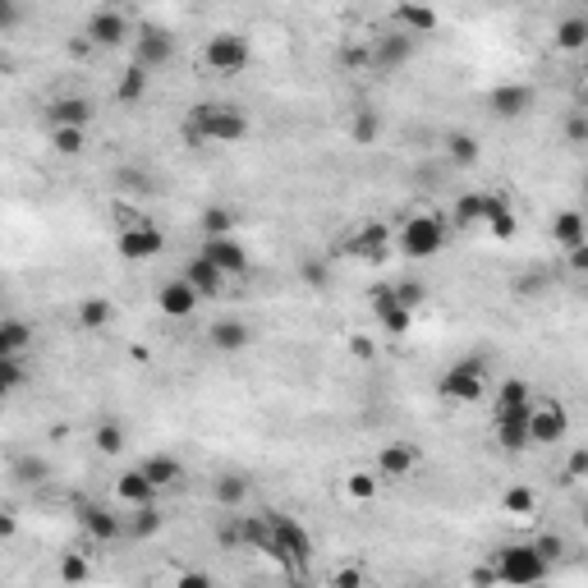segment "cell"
<instances>
[{"label":"cell","instance_id":"f546056e","mask_svg":"<svg viewBox=\"0 0 588 588\" xmlns=\"http://www.w3.org/2000/svg\"><path fill=\"white\" fill-rule=\"evenodd\" d=\"M134 520H129V538H156V533H162V524H166V515L162 511H156V501H147V505H134Z\"/></svg>","mask_w":588,"mask_h":588},{"label":"cell","instance_id":"680465c9","mask_svg":"<svg viewBox=\"0 0 588 588\" xmlns=\"http://www.w3.org/2000/svg\"><path fill=\"white\" fill-rule=\"evenodd\" d=\"M180 138H184V143H189V147H203V143H207V138H203V134H198V129H193V125H189V120H184V125H180Z\"/></svg>","mask_w":588,"mask_h":588},{"label":"cell","instance_id":"94428289","mask_svg":"<svg viewBox=\"0 0 588 588\" xmlns=\"http://www.w3.org/2000/svg\"><path fill=\"white\" fill-rule=\"evenodd\" d=\"M469 579H474V584H501V579H496V566H483V570H474Z\"/></svg>","mask_w":588,"mask_h":588},{"label":"cell","instance_id":"e575fe53","mask_svg":"<svg viewBox=\"0 0 588 588\" xmlns=\"http://www.w3.org/2000/svg\"><path fill=\"white\" fill-rule=\"evenodd\" d=\"M584 42H588V19H561V28H557V47L561 51H584Z\"/></svg>","mask_w":588,"mask_h":588},{"label":"cell","instance_id":"ab89813d","mask_svg":"<svg viewBox=\"0 0 588 588\" xmlns=\"http://www.w3.org/2000/svg\"><path fill=\"white\" fill-rule=\"evenodd\" d=\"M92 446H97L101 455H120V451H125V427H120V423H101L97 437H92Z\"/></svg>","mask_w":588,"mask_h":588},{"label":"cell","instance_id":"e0dca14e","mask_svg":"<svg viewBox=\"0 0 588 588\" xmlns=\"http://www.w3.org/2000/svg\"><path fill=\"white\" fill-rule=\"evenodd\" d=\"M47 120H51V129H60V125H69V129H88V120H92V101H88V97H60V101L47 106Z\"/></svg>","mask_w":588,"mask_h":588},{"label":"cell","instance_id":"db71d44e","mask_svg":"<svg viewBox=\"0 0 588 588\" xmlns=\"http://www.w3.org/2000/svg\"><path fill=\"white\" fill-rule=\"evenodd\" d=\"M542 285H547L542 276H515V281H511V290H515L520 299H538V294H542Z\"/></svg>","mask_w":588,"mask_h":588},{"label":"cell","instance_id":"4dcf8cb0","mask_svg":"<svg viewBox=\"0 0 588 588\" xmlns=\"http://www.w3.org/2000/svg\"><path fill=\"white\" fill-rule=\"evenodd\" d=\"M212 496H216V505H225V511H230V505H240L249 496V478L244 474H221L212 483Z\"/></svg>","mask_w":588,"mask_h":588},{"label":"cell","instance_id":"6da1fadb","mask_svg":"<svg viewBox=\"0 0 588 588\" xmlns=\"http://www.w3.org/2000/svg\"><path fill=\"white\" fill-rule=\"evenodd\" d=\"M189 125L198 129L207 143H240L249 134V115L240 106H221V101H198L189 110Z\"/></svg>","mask_w":588,"mask_h":588},{"label":"cell","instance_id":"7c38bea8","mask_svg":"<svg viewBox=\"0 0 588 588\" xmlns=\"http://www.w3.org/2000/svg\"><path fill=\"white\" fill-rule=\"evenodd\" d=\"M533 106V88L529 83H501L487 92V110L496 115V120H520V115H529Z\"/></svg>","mask_w":588,"mask_h":588},{"label":"cell","instance_id":"c3c4849f","mask_svg":"<svg viewBox=\"0 0 588 588\" xmlns=\"http://www.w3.org/2000/svg\"><path fill=\"white\" fill-rule=\"evenodd\" d=\"M345 487H349V496H355V501H373L377 496V478L373 474H349Z\"/></svg>","mask_w":588,"mask_h":588},{"label":"cell","instance_id":"bcb514c9","mask_svg":"<svg viewBox=\"0 0 588 588\" xmlns=\"http://www.w3.org/2000/svg\"><path fill=\"white\" fill-rule=\"evenodd\" d=\"M391 290H396V299H400L405 308H418V303L427 299V285H423V281H400V285H391Z\"/></svg>","mask_w":588,"mask_h":588},{"label":"cell","instance_id":"681fc988","mask_svg":"<svg viewBox=\"0 0 588 588\" xmlns=\"http://www.w3.org/2000/svg\"><path fill=\"white\" fill-rule=\"evenodd\" d=\"M533 547H538V557H542L547 566H552V561H557V557L566 552V538H557V533H542V538H538Z\"/></svg>","mask_w":588,"mask_h":588},{"label":"cell","instance_id":"484cf974","mask_svg":"<svg viewBox=\"0 0 588 588\" xmlns=\"http://www.w3.org/2000/svg\"><path fill=\"white\" fill-rule=\"evenodd\" d=\"M110 322H115V308H110V299L92 294V299H83V303H78V327H83V331H106Z\"/></svg>","mask_w":588,"mask_h":588},{"label":"cell","instance_id":"6125c7cd","mask_svg":"<svg viewBox=\"0 0 588 588\" xmlns=\"http://www.w3.org/2000/svg\"><path fill=\"white\" fill-rule=\"evenodd\" d=\"M216 538H221L225 547H234V542H240V524H225V529H216Z\"/></svg>","mask_w":588,"mask_h":588},{"label":"cell","instance_id":"4fadbf2b","mask_svg":"<svg viewBox=\"0 0 588 588\" xmlns=\"http://www.w3.org/2000/svg\"><path fill=\"white\" fill-rule=\"evenodd\" d=\"M83 37H88L92 47H101V51H106V47H120L125 37H129V19H125L120 10H97V14L88 19Z\"/></svg>","mask_w":588,"mask_h":588},{"label":"cell","instance_id":"f1b7e54d","mask_svg":"<svg viewBox=\"0 0 588 588\" xmlns=\"http://www.w3.org/2000/svg\"><path fill=\"white\" fill-rule=\"evenodd\" d=\"M147 78H152V74H147L143 65H129V69L120 74V83H115V97H120L125 106L143 101V97H147Z\"/></svg>","mask_w":588,"mask_h":588},{"label":"cell","instance_id":"003e7915","mask_svg":"<svg viewBox=\"0 0 588 588\" xmlns=\"http://www.w3.org/2000/svg\"><path fill=\"white\" fill-rule=\"evenodd\" d=\"M10 69H14V65H10V56H0V78H5Z\"/></svg>","mask_w":588,"mask_h":588},{"label":"cell","instance_id":"836d02e7","mask_svg":"<svg viewBox=\"0 0 588 588\" xmlns=\"http://www.w3.org/2000/svg\"><path fill=\"white\" fill-rule=\"evenodd\" d=\"M524 405H533L529 382H520V377L501 382V391H496V414H511V409H524Z\"/></svg>","mask_w":588,"mask_h":588},{"label":"cell","instance_id":"03108f58","mask_svg":"<svg viewBox=\"0 0 588 588\" xmlns=\"http://www.w3.org/2000/svg\"><path fill=\"white\" fill-rule=\"evenodd\" d=\"M88 51H92L88 37H83V42H69V56H88Z\"/></svg>","mask_w":588,"mask_h":588},{"label":"cell","instance_id":"d590c367","mask_svg":"<svg viewBox=\"0 0 588 588\" xmlns=\"http://www.w3.org/2000/svg\"><path fill=\"white\" fill-rule=\"evenodd\" d=\"M10 474H14L19 483H47V474H51V464H47L42 455H19V460L10 464Z\"/></svg>","mask_w":588,"mask_h":588},{"label":"cell","instance_id":"ee69618b","mask_svg":"<svg viewBox=\"0 0 588 588\" xmlns=\"http://www.w3.org/2000/svg\"><path fill=\"white\" fill-rule=\"evenodd\" d=\"M234 230V212L230 207H207L203 212V234H230Z\"/></svg>","mask_w":588,"mask_h":588},{"label":"cell","instance_id":"5b68a950","mask_svg":"<svg viewBox=\"0 0 588 588\" xmlns=\"http://www.w3.org/2000/svg\"><path fill=\"white\" fill-rule=\"evenodd\" d=\"M442 244H446L442 216H409L405 230H400V253L405 258H433V253H442Z\"/></svg>","mask_w":588,"mask_h":588},{"label":"cell","instance_id":"d6986e66","mask_svg":"<svg viewBox=\"0 0 588 588\" xmlns=\"http://www.w3.org/2000/svg\"><path fill=\"white\" fill-rule=\"evenodd\" d=\"M156 303H162L166 318H189V312L198 308V294H193V285L180 276V281H166L162 290H156Z\"/></svg>","mask_w":588,"mask_h":588},{"label":"cell","instance_id":"7dc6e473","mask_svg":"<svg viewBox=\"0 0 588 588\" xmlns=\"http://www.w3.org/2000/svg\"><path fill=\"white\" fill-rule=\"evenodd\" d=\"M505 511H511V515H533V492L529 487H511V492H505Z\"/></svg>","mask_w":588,"mask_h":588},{"label":"cell","instance_id":"f907efd6","mask_svg":"<svg viewBox=\"0 0 588 588\" xmlns=\"http://www.w3.org/2000/svg\"><path fill=\"white\" fill-rule=\"evenodd\" d=\"M23 23V5L19 0H0V32H14Z\"/></svg>","mask_w":588,"mask_h":588},{"label":"cell","instance_id":"cb8c5ba5","mask_svg":"<svg viewBox=\"0 0 588 588\" xmlns=\"http://www.w3.org/2000/svg\"><path fill=\"white\" fill-rule=\"evenodd\" d=\"M115 496L125 505H147V501H156V487L147 483L143 469H129V474H120V483H115Z\"/></svg>","mask_w":588,"mask_h":588},{"label":"cell","instance_id":"8992f818","mask_svg":"<svg viewBox=\"0 0 588 588\" xmlns=\"http://www.w3.org/2000/svg\"><path fill=\"white\" fill-rule=\"evenodd\" d=\"M162 249H166V234L156 230L152 221H129V225L120 230V258H129V262L162 258Z\"/></svg>","mask_w":588,"mask_h":588},{"label":"cell","instance_id":"d6a6232c","mask_svg":"<svg viewBox=\"0 0 588 588\" xmlns=\"http://www.w3.org/2000/svg\"><path fill=\"white\" fill-rule=\"evenodd\" d=\"M552 240H557L561 249L584 244V216H579V212H561V216H552Z\"/></svg>","mask_w":588,"mask_h":588},{"label":"cell","instance_id":"d4e9b609","mask_svg":"<svg viewBox=\"0 0 588 588\" xmlns=\"http://www.w3.org/2000/svg\"><path fill=\"white\" fill-rule=\"evenodd\" d=\"M32 345V327L19 318H0V359H14Z\"/></svg>","mask_w":588,"mask_h":588},{"label":"cell","instance_id":"74e56055","mask_svg":"<svg viewBox=\"0 0 588 588\" xmlns=\"http://www.w3.org/2000/svg\"><path fill=\"white\" fill-rule=\"evenodd\" d=\"M23 382H28V368L19 364V355L14 359H0V405H5Z\"/></svg>","mask_w":588,"mask_h":588},{"label":"cell","instance_id":"ac0fdd59","mask_svg":"<svg viewBox=\"0 0 588 588\" xmlns=\"http://www.w3.org/2000/svg\"><path fill=\"white\" fill-rule=\"evenodd\" d=\"M78 524H83L88 538H97V542H115V538L125 533L120 515H110L106 505H78Z\"/></svg>","mask_w":588,"mask_h":588},{"label":"cell","instance_id":"ffe728a7","mask_svg":"<svg viewBox=\"0 0 588 588\" xmlns=\"http://www.w3.org/2000/svg\"><path fill=\"white\" fill-rule=\"evenodd\" d=\"M138 469L147 474V483H152L156 492H166V487L184 483V464H180L175 455H147V460H143Z\"/></svg>","mask_w":588,"mask_h":588},{"label":"cell","instance_id":"6f0895ef","mask_svg":"<svg viewBox=\"0 0 588 588\" xmlns=\"http://www.w3.org/2000/svg\"><path fill=\"white\" fill-rule=\"evenodd\" d=\"M331 584H336V588H359V584H364V575H359V570H340Z\"/></svg>","mask_w":588,"mask_h":588},{"label":"cell","instance_id":"11a10c76","mask_svg":"<svg viewBox=\"0 0 588 588\" xmlns=\"http://www.w3.org/2000/svg\"><path fill=\"white\" fill-rule=\"evenodd\" d=\"M584 474H588V451H575L570 464H566V483H579Z\"/></svg>","mask_w":588,"mask_h":588},{"label":"cell","instance_id":"2e32d148","mask_svg":"<svg viewBox=\"0 0 588 588\" xmlns=\"http://www.w3.org/2000/svg\"><path fill=\"white\" fill-rule=\"evenodd\" d=\"M529 409H511V414H496V442L501 451H529Z\"/></svg>","mask_w":588,"mask_h":588},{"label":"cell","instance_id":"83f0119b","mask_svg":"<svg viewBox=\"0 0 588 588\" xmlns=\"http://www.w3.org/2000/svg\"><path fill=\"white\" fill-rule=\"evenodd\" d=\"M487 203H492V193H464V198L455 203L451 221L455 225H483L487 221Z\"/></svg>","mask_w":588,"mask_h":588},{"label":"cell","instance_id":"e7e4bbea","mask_svg":"<svg viewBox=\"0 0 588 588\" xmlns=\"http://www.w3.org/2000/svg\"><path fill=\"white\" fill-rule=\"evenodd\" d=\"M180 584H184V588H203V584H212V579H207V575H184Z\"/></svg>","mask_w":588,"mask_h":588},{"label":"cell","instance_id":"52a82bcc","mask_svg":"<svg viewBox=\"0 0 588 588\" xmlns=\"http://www.w3.org/2000/svg\"><path fill=\"white\" fill-rule=\"evenodd\" d=\"M368 299H373V312H377V322H382L386 336H409V327H414V308H405V303L396 299V290H391V285H373Z\"/></svg>","mask_w":588,"mask_h":588},{"label":"cell","instance_id":"8d00e7d4","mask_svg":"<svg viewBox=\"0 0 588 588\" xmlns=\"http://www.w3.org/2000/svg\"><path fill=\"white\" fill-rule=\"evenodd\" d=\"M377 134H382L377 110H355V120H349V138L364 143V147H373V143H377Z\"/></svg>","mask_w":588,"mask_h":588},{"label":"cell","instance_id":"3957f363","mask_svg":"<svg viewBox=\"0 0 588 588\" xmlns=\"http://www.w3.org/2000/svg\"><path fill=\"white\" fill-rule=\"evenodd\" d=\"M496 579L501 584H542L547 579V561L538 557V547L533 542H515V547H501L496 552Z\"/></svg>","mask_w":588,"mask_h":588},{"label":"cell","instance_id":"b9f144b4","mask_svg":"<svg viewBox=\"0 0 588 588\" xmlns=\"http://www.w3.org/2000/svg\"><path fill=\"white\" fill-rule=\"evenodd\" d=\"M299 276H303V285L322 290V285H331V262H327V258H303Z\"/></svg>","mask_w":588,"mask_h":588},{"label":"cell","instance_id":"9c48e42d","mask_svg":"<svg viewBox=\"0 0 588 588\" xmlns=\"http://www.w3.org/2000/svg\"><path fill=\"white\" fill-rule=\"evenodd\" d=\"M570 433V414L566 405H547V409H529V446H557Z\"/></svg>","mask_w":588,"mask_h":588},{"label":"cell","instance_id":"f35d334b","mask_svg":"<svg viewBox=\"0 0 588 588\" xmlns=\"http://www.w3.org/2000/svg\"><path fill=\"white\" fill-rule=\"evenodd\" d=\"M446 156H451L455 166H478V138L451 134V138H446Z\"/></svg>","mask_w":588,"mask_h":588},{"label":"cell","instance_id":"60d3db41","mask_svg":"<svg viewBox=\"0 0 588 588\" xmlns=\"http://www.w3.org/2000/svg\"><path fill=\"white\" fill-rule=\"evenodd\" d=\"M240 542L258 547V552H271V529H267V515H262V520H240Z\"/></svg>","mask_w":588,"mask_h":588},{"label":"cell","instance_id":"816d5d0a","mask_svg":"<svg viewBox=\"0 0 588 588\" xmlns=\"http://www.w3.org/2000/svg\"><path fill=\"white\" fill-rule=\"evenodd\" d=\"M566 138H570L575 147H584V143H588V120H584V110H575L570 120H566Z\"/></svg>","mask_w":588,"mask_h":588},{"label":"cell","instance_id":"7402d4cb","mask_svg":"<svg viewBox=\"0 0 588 588\" xmlns=\"http://www.w3.org/2000/svg\"><path fill=\"white\" fill-rule=\"evenodd\" d=\"M207 340H212V349H221V355H240V349H244L253 336H249V327H244V322L225 318V322H212Z\"/></svg>","mask_w":588,"mask_h":588},{"label":"cell","instance_id":"1f68e13d","mask_svg":"<svg viewBox=\"0 0 588 588\" xmlns=\"http://www.w3.org/2000/svg\"><path fill=\"white\" fill-rule=\"evenodd\" d=\"M487 225H492L496 240H515V230H520V221H515V212H511V203H505V198L487 203Z\"/></svg>","mask_w":588,"mask_h":588},{"label":"cell","instance_id":"44dd1931","mask_svg":"<svg viewBox=\"0 0 588 588\" xmlns=\"http://www.w3.org/2000/svg\"><path fill=\"white\" fill-rule=\"evenodd\" d=\"M396 19H400V28H405V32H414V37L437 32V28H442V14H437L433 5H423V0H405V5L396 10Z\"/></svg>","mask_w":588,"mask_h":588},{"label":"cell","instance_id":"91938a15","mask_svg":"<svg viewBox=\"0 0 588 588\" xmlns=\"http://www.w3.org/2000/svg\"><path fill=\"white\" fill-rule=\"evenodd\" d=\"M14 529H19V524H14V515H10V511H0V542L14 538Z\"/></svg>","mask_w":588,"mask_h":588},{"label":"cell","instance_id":"be15d7a7","mask_svg":"<svg viewBox=\"0 0 588 588\" xmlns=\"http://www.w3.org/2000/svg\"><path fill=\"white\" fill-rule=\"evenodd\" d=\"M349 349H355V355H359V359H373V345H368L364 336H355V340H349Z\"/></svg>","mask_w":588,"mask_h":588},{"label":"cell","instance_id":"9f6ffc18","mask_svg":"<svg viewBox=\"0 0 588 588\" xmlns=\"http://www.w3.org/2000/svg\"><path fill=\"white\" fill-rule=\"evenodd\" d=\"M566 262H570V271H588V244L566 249Z\"/></svg>","mask_w":588,"mask_h":588},{"label":"cell","instance_id":"5bb4252c","mask_svg":"<svg viewBox=\"0 0 588 588\" xmlns=\"http://www.w3.org/2000/svg\"><path fill=\"white\" fill-rule=\"evenodd\" d=\"M414 56V32H386V37H377L373 42V51H368V60L377 65V69H400L405 60Z\"/></svg>","mask_w":588,"mask_h":588},{"label":"cell","instance_id":"4316f807","mask_svg":"<svg viewBox=\"0 0 588 588\" xmlns=\"http://www.w3.org/2000/svg\"><path fill=\"white\" fill-rule=\"evenodd\" d=\"M355 253H359L364 262H386V225H382V221H368V225L359 230Z\"/></svg>","mask_w":588,"mask_h":588},{"label":"cell","instance_id":"30bf717a","mask_svg":"<svg viewBox=\"0 0 588 588\" xmlns=\"http://www.w3.org/2000/svg\"><path fill=\"white\" fill-rule=\"evenodd\" d=\"M171 56H175V37H171L166 28L152 23V28L138 32V42H134V65H143V69L152 74V69H162Z\"/></svg>","mask_w":588,"mask_h":588},{"label":"cell","instance_id":"f5cc1de1","mask_svg":"<svg viewBox=\"0 0 588 588\" xmlns=\"http://www.w3.org/2000/svg\"><path fill=\"white\" fill-rule=\"evenodd\" d=\"M60 579H69V584L88 579V561H83V557H65V561H60Z\"/></svg>","mask_w":588,"mask_h":588},{"label":"cell","instance_id":"7a4b0ae2","mask_svg":"<svg viewBox=\"0 0 588 588\" xmlns=\"http://www.w3.org/2000/svg\"><path fill=\"white\" fill-rule=\"evenodd\" d=\"M267 529H271V561H281V566H308L312 561V538H308V529L299 524V520H290V515H276V511H271L267 515Z\"/></svg>","mask_w":588,"mask_h":588},{"label":"cell","instance_id":"277c9868","mask_svg":"<svg viewBox=\"0 0 588 588\" xmlns=\"http://www.w3.org/2000/svg\"><path fill=\"white\" fill-rule=\"evenodd\" d=\"M437 391H442L446 400H455V405H478L483 391H487V368H483V359H460V364H451L446 377L437 382Z\"/></svg>","mask_w":588,"mask_h":588},{"label":"cell","instance_id":"603a6c76","mask_svg":"<svg viewBox=\"0 0 588 588\" xmlns=\"http://www.w3.org/2000/svg\"><path fill=\"white\" fill-rule=\"evenodd\" d=\"M377 474L382 478H409L414 474V451L400 446V442L396 446H382L377 451Z\"/></svg>","mask_w":588,"mask_h":588},{"label":"cell","instance_id":"ba28073f","mask_svg":"<svg viewBox=\"0 0 588 588\" xmlns=\"http://www.w3.org/2000/svg\"><path fill=\"white\" fill-rule=\"evenodd\" d=\"M203 60L216 74H240L249 65V42H244L240 32H216L212 42H207V51H203Z\"/></svg>","mask_w":588,"mask_h":588},{"label":"cell","instance_id":"f6af8a7d","mask_svg":"<svg viewBox=\"0 0 588 588\" xmlns=\"http://www.w3.org/2000/svg\"><path fill=\"white\" fill-rule=\"evenodd\" d=\"M115 184H120V189H129V193H143V189H152L147 171H138V166H120V171H115Z\"/></svg>","mask_w":588,"mask_h":588},{"label":"cell","instance_id":"8fae6325","mask_svg":"<svg viewBox=\"0 0 588 588\" xmlns=\"http://www.w3.org/2000/svg\"><path fill=\"white\" fill-rule=\"evenodd\" d=\"M198 258H207L212 267H221L225 276H244V271H249V253H244V244H234L230 234H207V244H203Z\"/></svg>","mask_w":588,"mask_h":588},{"label":"cell","instance_id":"7bdbcfd3","mask_svg":"<svg viewBox=\"0 0 588 588\" xmlns=\"http://www.w3.org/2000/svg\"><path fill=\"white\" fill-rule=\"evenodd\" d=\"M51 147H56L60 156H78V152H83V129H69V125H60V129L51 134Z\"/></svg>","mask_w":588,"mask_h":588},{"label":"cell","instance_id":"9a60e30c","mask_svg":"<svg viewBox=\"0 0 588 588\" xmlns=\"http://www.w3.org/2000/svg\"><path fill=\"white\" fill-rule=\"evenodd\" d=\"M184 281L193 285V294H198V299H221V290H225V271L212 267L207 258H193V262L184 267Z\"/></svg>","mask_w":588,"mask_h":588}]
</instances>
